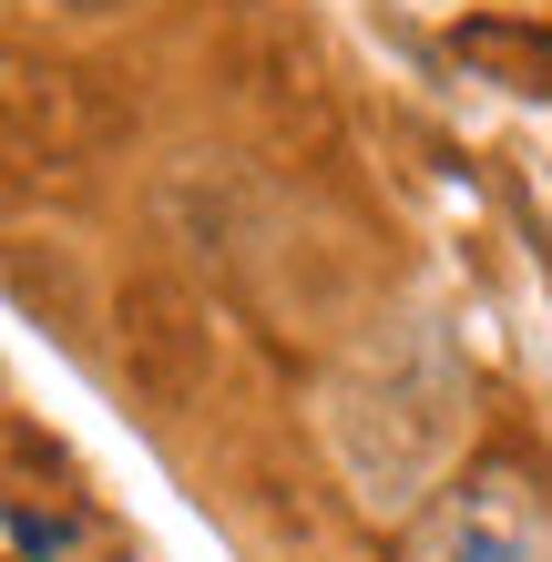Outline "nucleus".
I'll return each mask as SVG.
<instances>
[{
  "instance_id": "obj_4",
  "label": "nucleus",
  "mask_w": 552,
  "mask_h": 562,
  "mask_svg": "<svg viewBox=\"0 0 552 562\" xmlns=\"http://www.w3.org/2000/svg\"><path fill=\"white\" fill-rule=\"evenodd\" d=\"M82 11H103V0H82Z\"/></svg>"
},
{
  "instance_id": "obj_3",
  "label": "nucleus",
  "mask_w": 552,
  "mask_h": 562,
  "mask_svg": "<svg viewBox=\"0 0 552 562\" xmlns=\"http://www.w3.org/2000/svg\"><path fill=\"white\" fill-rule=\"evenodd\" d=\"M461 562H511V542H492V532H471V542H461Z\"/></svg>"
},
{
  "instance_id": "obj_2",
  "label": "nucleus",
  "mask_w": 552,
  "mask_h": 562,
  "mask_svg": "<svg viewBox=\"0 0 552 562\" xmlns=\"http://www.w3.org/2000/svg\"><path fill=\"white\" fill-rule=\"evenodd\" d=\"M61 542H72L61 521H42V512H11V552H21V562H52Z\"/></svg>"
},
{
  "instance_id": "obj_1",
  "label": "nucleus",
  "mask_w": 552,
  "mask_h": 562,
  "mask_svg": "<svg viewBox=\"0 0 552 562\" xmlns=\"http://www.w3.org/2000/svg\"><path fill=\"white\" fill-rule=\"evenodd\" d=\"M461 61H481L511 92H552V31H511V21H461Z\"/></svg>"
}]
</instances>
